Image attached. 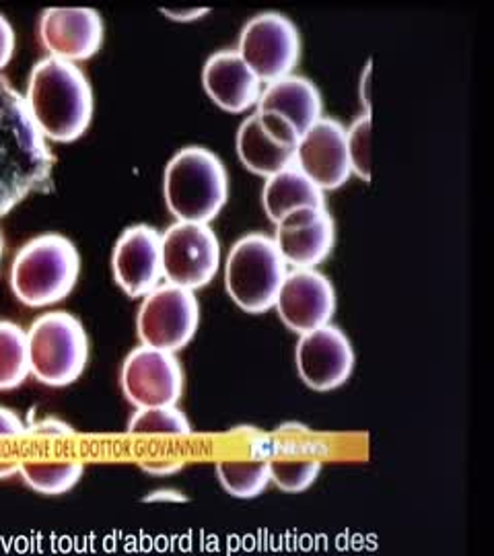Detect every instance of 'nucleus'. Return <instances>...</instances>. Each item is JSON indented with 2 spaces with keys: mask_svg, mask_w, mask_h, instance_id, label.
I'll return each instance as SVG.
<instances>
[{
  "mask_svg": "<svg viewBox=\"0 0 494 556\" xmlns=\"http://www.w3.org/2000/svg\"><path fill=\"white\" fill-rule=\"evenodd\" d=\"M54 153L20 93L0 79V217L34 194L52 190Z\"/></svg>",
  "mask_w": 494,
  "mask_h": 556,
  "instance_id": "nucleus-1",
  "label": "nucleus"
},
{
  "mask_svg": "<svg viewBox=\"0 0 494 556\" xmlns=\"http://www.w3.org/2000/svg\"><path fill=\"white\" fill-rule=\"evenodd\" d=\"M29 116L48 142L79 140L93 119V89L79 64L41 59L29 73L23 93Z\"/></svg>",
  "mask_w": 494,
  "mask_h": 556,
  "instance_id": "nucleus-2",
  "label": "nucleus"
},
{
  "mask_svg": "<svg viewBox=\"0 0 494 556\" xmlns=\"http://www.w3.org/2000/svg\"><path fill=\"white\" fill-rule=\"evenodd\" d=\"M163 199L174 219L211 225L229 200L225 163L206 147L179 149L163 172Z\"/></svg>",
  "mask_w": 494,
  "mask_h": 556,
  "instance_id": "nucleus-3",
  "label": "nucleus"
},
{
  "mask_svg": "<svg viewBox=\"0 0 494 556\" xmlns=\"http://www.w3.org/2000/svg\"><path fill=\"white\" fill-rule=\"evenodd\" d=\"M80 277L77 245L60 233L27 241L11 264L9 282L23 305L43 309L68 298Z\"/></svg>",
  "mask_w": 494,
  "mask_h": 556,
  "instance_id": "nucleus-4",
  "label": "nucleus"
},
{
  "mask_svg": "<svg viewBox=\"0 0 494 556\" xmlns=\"http://www.w3.org/2000/svg\"><path fill=\"white\" fill-rule=\"evenodd\" d=\"M225 289L245 314H266L275 309L289 266L278 252L275 239L264 233L239 238L225 260Z\"/></svg>",
  "mask_w": 494,
  "mask_h": 556,
  "instance_id": "nucleus-5",
  "label": "nucleus"
},
{
  "mask_svg": "<svg viewBox=\"0 0 494 556\" xmlns=\"http://www.w3.org/2000/svg\"><path fill=\"white\" fill-rule=\"evenodd\" d=\"M29 376L48 388H66L83 376L89 361V337L77 316L46 312L27 330Z\"/></svg>",
  "mask_w": 494,
  "mask_h": 556,
  "instance_id": "nucleus-6",
  "label": "nucleus"
},
{
  "mask_svg": "<svg viewBox=\"0 0 494 556\" xmlns=\"http://www.w3.org/2000/svg\"><path fill=\"white\" fill-rule=\"evenodd\" d=\"M220 268V241L206 223L176 220L161 233V270L169 285L194 291L213 282Z\"/></svg>",
  "mask_w": 494,
  "mask_h": 556,
  "instance_id": "nucleus-7",
  "label": "nucleus"
},
{
  "mask_svg": "<svg viewBox=\"0 0 494 556\" xmlns=\"http://www.w3.org/2000/svg\"><path fill=\"white\" fill-rule=\"evenodd\" d=\"M200 326V303L197 293L163 282L147 293L137 314L140 344L178 353L186 349Z\"/></svg>",
  "mask_w": 494,
  "mask_h": 556,
  "instance_id": "nucleus-8",
  "label": "nucleus"
},
{
  "mask_svg": "<svg viewBox=\"0 0 494 556\" xmlns=\"http://www.w3.org/2000/svg\"><path fill=\"white\" fill-rule=\"evenodd\" d=\"M239 56L262 85L293 75L301 60V34L282 13H259L239 34Z\"/></svg>",
  "mask_w": 494,
  "mask_h": 556,
  "instance_id": "nucleus-9",
  "label": "nucleus"
},
{
  "mask_svg": "<svg viewBox=\"0 0 494 556\" xmlns=\"http://www.w3.org/2000/svg\"><path fill=\"white\" fill-rule=\"evenodd\" d=\"M119 386L135 408L176 406L183 396V367L176 353L140 344L124 358Z\"/></svg>",
  "mask_w": 494,
  "mask_h": 556,
  "instance_id": "nucleus-10",
  "label": "nucleus"
},
{
  "mask_svg": "<svg viewBox=\"0 0 494 556\" xmlns=\"http://www.w3.org/2000/svg\"><path fill=\"white\" fill-rule=\"evenodd\" d=\"M299 139L291 122L256 110L239 124L236 149L241 165L254 176L266 179L295 165Z\"/></svg>",
  "mask_w": 494,
  "mask_h": 556,
  "instance_id": "nucleus-11",
  "label": "nucleus"
},
{
  "mask_svg": "<svg viewBox=\"0 0 494 556\" xmlns=\"http://www.w3.org/2000/svg\"><path fill=\"white\" fill-rule=\"evenodd\" d=\"M299 378L316 392H332L344 386L355 369V349L340 328L326 324L301 334L295 349Z\"/></svg>",
  "mask_w": 494,
  "mask_h": 556,
  "instance_id": "nucleus-12",
  "label": "nucleus"
},
{
  "mask_svg": "<svg viewBox=\"0 0 494 556\" xmlns=\"http://www.w3.org/2000/svg\"><path fill=\"white\" fill-rule=\"evenodd\" d=\"M275 309L280 321L301 337L332 321L337 289L316 268H295L284 278Z\"/></svg>",
  "mask_w": 494,
  "mask_h": 556,
  "instance_id": "nucleus-13",
  "label": "nucleus"
},
{
  "mask_svg": "<svg viewBox=\"0 0 494 556\" xmlns=\"http://www.w3.org/2000/svg\"><path fill=\"white\" fill-rule=\"evenodd\" d=\"M38 36L50 59L79 64L101 50L105 27L96 9L52 7L41 13Z\"/></svg>",
  "mask_w": 494,
  "mask_h": 556,
  "instance_id": "nucleus-14",
  "label": "nucleus"
},
{
  "mask_svg": "<svg viewBox=\"0 0 494 556\" xmlns=\"http://www.w3.org/2000/svg\"><path fill=\"white\" fill-rule=\"evenodd\" d=\"M295 167L321 192L342 188L353 176L346 153V128L334 118L317 119L299 139Z\"/></svg>",
  "mask_w": 494,
  "mask_h": 556,
  "instance_id": "nucleus-15",
  "label": "nucleus"
},
{
  "mask_svg": "<svg viewBox=\"0 0 494 556\" xmlns=\"http://www.w3.org/2000/svg\"><path fill=\"white\" fill-rule=\"evenodd\" d=\"M112 275L132 299H142L161 285V233L155 227L132 225L122 231L112 250Z\"/></svg>",
  "mask_w": 494,
  "mask_h": 556,
  "instance_id": "nucleus-16",
  "label": "nucleus"
},
{
  "mask_svg": "<svg viewBox=\"0 0 494 556\" xmlns=\"http://www.w3.org/2000/svg\"><path fill=\"white\" fill-rule=\"evenodd\" d=\"M273 239L287 266L317 268L334 250L337 223L328 208H301L278 220Z\"/></svg>",
  "mask_w": 494,
  "mask_h": 556,
  "instance_id": "nucleus-17",
  "label": "nucleus"
},
{
  "mask_svg": "<svg viewBox=\"0 0 494 556\" xmlns=\"http://www.w3.org/2000/svg\"><path fill=\"white\" fill-rule=\"evenodd\" d=\"M202 87L211 101L227 114H245L256 108L264 89L236 48L218 50L206 59Z\"/></svg>",
  "mask_w": 494,
  "mask_h": 556,
  "instance_id": "nucleus-18",
  "label": "nucleus"
},
{
  "mask_svg": "<svg viewBox=\"0 0 494 556\" xmlns=\"http://www.w3.org/2000/svg\"><path fill=\"white\" fill-rule=\"evenodd\" d=\"M256 110L282 116L293 124L299 137H303L317 119L324 118V100L314 80L289 75L264 85Z\"/></svg>",
  "mask_w": 494,
  "mask_h": 556,
  "instance_id": "nucleus-19",
  "label": "nucleus"
},
{
  "mask_svg": "<svg viewBox=\"0 0 494 556\" xmlns=\"http://www.w3.org/2000/svg\"><path fill=\"white\" fill-rule=\"evenodd\" d=\"M326 192L303 176L295 165L266 178L262 190V206L268 219L277 225L278 220L301 208H326Z\"/></svg>",
  "mask_w": 494,
  "mask_h": 556,
  "instance_id": "nucleus-20",
  "label": "nucleus"
},
{
  "mask_svg": "<svg viewBox=\"0 0 494 556\" xmlns=\"http://www.w3.org/2000/svg\"><path fill=\"white\" fill-rule=\"evenodd\" d=\"M85 475L80 462H40L25 459L20 462V477L31 491L43 497H59L73 491Z\"/></svg>",
  "mask_w": 494,
  "mask_h": 556,
  "instance_id": "nucleus-21",
  "label": "nucleus"
},
{
  "mask_svg": "<svg viewBox=\"0 0 494 556\" xmlns=\"http://www.w3.org/2000/svg\"><path fill=\"white\" fill-rule=\"evenodd\" d=\"M27 378H31L27 330L15 321L0 319V392L17 390Z\"/></svg>",
  "mask_w": 494,
  "mask_h": 556,
  "instance_id": "nucleus-22",
  "label": "nucleus"
},
{
  "mask_svg": "<svg viewBox=\"0 0 494 556\" xmlns=\"http://www.w3.org/2000/svg\"><path fill=\"white\" fill-rule=\"evenodd\" d=\"M217 478L227 495L236 498H256L270 484L268 462L218 459Z\"/></svg>",
  "mask_w": 494,
  "mask_h": 556,
  "instance_id": "nucleus-23",
  "label": "nucleus"
},
{
  "mask_svg": "<svg viewBox=\"0 0 494 556\" xmlns=\"http://www.w3.org/2000/svg\"><path fill=\"white\" fill-rule=\"evenodd\" d=\"M128 433L132 435H192V422L176 406L137 408L128 420Z\"/></svg>",
  "mask_w": 494,
  "mask_h": 556,
  "instance_id": "nucleus-24",
  "label": "nucleus"
},
{
  "mask_svg": "<svg viewBox=\"0 0 494 556\" xmlns=\"http://www.w3.org/2000/svg\"><path fill=\"white\" fill-rule=\"evenodd\" d=\"M270 482L277 484L282 493L299 495L314 486L321 475L319 459H270Z\"/></svg>",
  "mask_w": 494,
  "mask_h": 556,
  "instance_id": "nucleus-25",
  "label": "nucleus"
},
{
  "mask_svg": "<svg viewBox=\"0 0 494 556\" xmlns=\"http://www.w3.org/2000/svg\"><path fill=\"white\" fill-rule=\"evenodd\" d=\"M346 153L351 174L363 181H371V114H360L346 128Z\"/></svg>",
  "mask_w": 494,
  "mask_h": 556,
  "instance_id": "nucleus-26",
  "label": "nucleus"
},
{
  "mask_svg": "<svg viewBox=\"0 0 494 556\" xmlns=\"http://www.w3.org/2000/svg\"><path fill=\"white\" fill-rule=\"evenodd\" d=\"M27 433L36 435V438H73V435H77V431L68 422L54 417L41 418V420L27 425Z\"/></svg>",
  "mask_w": 494,
  "mask_h": 556,
  "instance_id": "nucleus-27",
  "label": "nucleus"
},
{
  "mask_svg": "<svg viewBox=\"0 0 494 556\" xmlns=\"http://www.w3.org/2000/svg\"><path fill=\"white\" fill-rule=\"evenodd\" d=\"M186 468L181 459H153V462H140V470L149 477L167 478L176 477Z\"/></svg>",
  "mask_w": 494,
  "mask_h": 556,
  "instance_id": "nucleus-28",
  "label": "nucleus"
},
{
  "mask_svg": "<svg viewBox=\"0 0 494 556\" xmlns=\"http://www.w3.org/2000/svg\"><path fill=\"white\" fill-rule=\"evenodd\" d=\"M15 46H17L15 29H13L11 21L0 13V71L13 60Z\"/></svg>",
  "mask_w": 494,
  "mask_h": 556,
  "instance_id": "nucleus-29",
  "label": "nucleus"
},
{
  "mask_svg": "<svg viewBox=\"0 0 494 556\" xmlns=\"http://www.w3.org/2000/svg\"><path fill=\"white\" fill-rule=\"evenodd\" d=\"M27 435V425L23 422V418L11 410L0 406V438H21Z\"/></svg>",
  "mask_w": 494,
  "mask_h": 556,
  "instance_id": "nucleus-30",
  "label": "nucleus"
},
{
  "mask_svg": "<svg viewBox=\"0 0 494 556\" xmlns=\"http://www.w3.org/2000/svg\"><path fill=\"white\" fill-rule=\"evenodd\" d=\"M161 13L167 20L179 21V23H190V21L202 20L204 15L211 13V9H190V11H181V9H161Z\"/></svg>",
  "mask_w": 494,
  "mask_h": 556,
  "instance_id": "nucleus-31",
  "label": "nucleus"
},
{
  "mask_svg": "<svg viewBox=\"0 0 494 556\" xmlns=\"http://www.w3.org/2000/svg\"><path fill=\"white\" fill-rule=\"evenodd\" d=\"M371 77H373V62L369 60L360 75V103L365 105V114H371Z\"/></svg>",
  "mask_w": 494,
  "mask_h": 556,
  "instance_id": "nucleus-32",
  "label": "nucleus"
},
{
  "mask_svg": "<svg viewBox=\"0 0 494 556\" xmlns=\"http://www.w3.org/2000/svg\"><path fill=\"white\" fill-rule=\"evenodd\" d=\"M142 501L144 503H176L178 505V503H188V497L176 489H159V491L149 493Z\"/></svg>",
  "mask_w": 494,
  "mask_h": 556,
  "instance_id": "nucleus-33",
  "label": "nucleus"
},
{
  "mask_svg": "<svg viewBox=\"0 0 494 556\" xmlns=\"http://www.w3.org/2000/svg\"><path fill=\"white\" fill-rule=\"evenodd\" d=\"M20 477V462H0V480Z\"/></svg>",
  "mask_w": 494,
  "mask_h": 556,
  "instance_id": "nucleus-34",
  "label": "nucleus"
},
{
  "mask_svg": "<svg viewBox=\"0 0 494 556\" xmlns=\"http://www.w3.org/2000/svg\"><path fill=\"white\" fill-rule=\"evenodd\" d=\"M2 252H4V239H2V233H0V262H2Z\"/></svg>",
  "mask_w": 494,
  "mask_h": 556,
  "instance_id": "nucleus-35",
  "label": "nucleus"
}]
</instances>
